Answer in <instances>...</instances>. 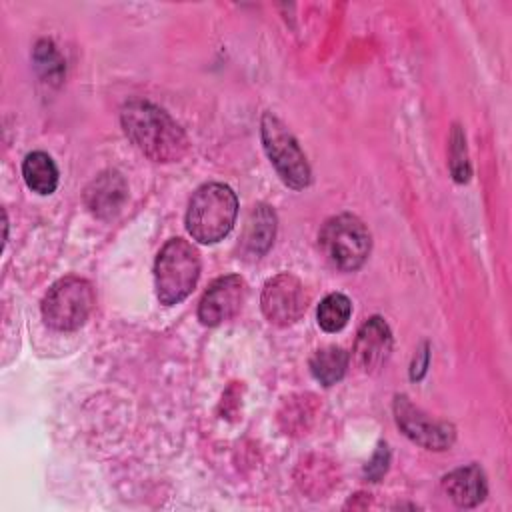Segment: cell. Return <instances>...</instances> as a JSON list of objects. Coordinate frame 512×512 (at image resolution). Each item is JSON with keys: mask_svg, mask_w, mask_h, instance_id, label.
Wrapping results in <instances>:
<instances>
[{"mask_svg": "<svg viewBox=\"0 0 512 512\" xmlns=\"http://www.w3.org/2000/svg\"><path fill=\"white\" fill-rule=\"evenodd\" d=\"M392 350V334L388 324L380 316H372L362 324L354 342V358L356 364L364 372L380 370Z\"/></svg>", "mask_w": 512, "mask_h": 512, "instance_id": "10", "label": "cell"}, {"mask_svg": "<svg viewBox=\"0 0 512 512\" xmlns=\"http://www.w3.org/2000/svg\"><path fill=\"white\" fill-rule=\"evenodd\" d=\"M260 304L264 316L272 324L288 326L304 314L308 296L302 282L296 276L282 272L264 284Z\"/></svg>", "mask_w": 512, "mask_h": 512, "instance_id": "7", "label": "cell"}, {"mask_svg": "<svg viewBox=\"0 0 512 512\" xmlns=\"http://www.w3.org/2000/svg\"><path fill=\"white\" fill-rule=\"evenodd\" d=\"M274 234H276L274 210L266 204L254 206L250 216L246 218V226H244V236H242L244 254L260 258L272 246Z\"/></svg>", "mask_w": 512, "mask_h": 512, "instance_id": "13", "label": "cell"}, {"mask_svg": "<svg viewBox=\"0 0 512 512\" xmlns=\"http://www.w3.org/2000/svg\"><path fill=\"white\" fill-rule=\"evenodd\" d=\"M260 132L264 150L282 182L294 190L306 188L310 184V166L292 132L270 112L262 116Z\"/></svg>", "mask_w": 512, "mask_h": 512, "instance_id": "6", "label": "cell"}, {"mask_svg": "<svg viewBox=\"0 0 512 512\" xmlns=\"http://www.w3.org/2000/svg\"><path fill=\"white\" fill-rule=\"evenodd\" d=\"M350 314H352L350 300L344 294L334 292V294H328L320 302L316 318H318V324H320L322 330L338 332V330H342L346 326Z\"/></svg>", "mask_w": 512, "mask_h": 512, "instance_id": "16", "label": "cell"}, {"mask_svg": "<svg viewBox=\"0 0 512 512\" xmlns=\"http://www.w3.org/2000/svg\"><path fill=\"white\" fill-rule=\"evenodd\" d=\"M348 368V354L340 346H326L312 354L310 358V372L312 376L324 384H336Z\"/></svg>", "mask_w": 512, "mask_h": 512, "instance_id": "15", "label": "cell"}, {"mask_svg": "<svg viewBox=\"0 0 512 512\" xmlns=\"http://www.w3.org/2000/svg\"><path fill=\"white\" fill-rule=\"evenodd\" d=\"M442 486L450 500L462 508L476 506L486 496V478L476 464L452 470L444 476Z\"/></svg>", "mask_w": 512, "mask_h": 512, "instance_id": "12", "label": "cell"}, {"mask_svg": "<svg viewBox=\"0 0 512 512\" xmlns=\"http://www.w3.org/2000/svg\"><path fill=\"white\" fill-rule=\"evenodd\" d=\"M236 214L238 200L232 188L220 182H208L202 184L190 198L186 228L194 240L214 244L232 230Z\"/></svg>", "mask_w": 512, "mask_h": 512, "instance_id": "2", "label": "cell"}, {"mask_svg": "<svg viewBox=\"0 0 512 512\" xmlns=\"http://www.w3.org/2000/svg\"><path fill=\"white\" fill-rule=\"evenodd\" d=\"M246 300V282L238 274L214 280L198 304V318L204 326H218L238 314Z\"/></svg>", "mask_w": 512, "mask_h": 512, "instance_id": "9", "label": "cell"}, {"mask_svg": "<svg viewBox=\"0 0 512 512\" xmlns=\"http://www.w3.org/2000/svg\"><path fill=\"white\" fill-rule=\"evenodd\" d=\"M126 198V180L116 170H106L98 174L84 190V202L88 210L98 218H112L114 214H118Z\"/></svg>", "mask_w": 512, "mask_h": 512, "instance_id": "11", "label": "cell"}, {"mask_svg": "<svg viewBox=\"0 0 512 512\" xmlns=\"http://www.w3.org/2000/svg\"><path fill=\"white\" fill-rule=\"evenodd\" d=\"M122 126L132 144L156 162H176L188 150V138L182 128L150 102H128L122 108Z\"/></svg>", "mask_w": 512, "mask_h": 512, "instance_id": "1", "label": "cell"}, {"mask_svg": "<svg viewBox=\"0 0 512 512\" xmlns=\"http://www.w3.org/2000/svg\"><path fill=\"white\" fill-rule=\"evenodd\" d=\"M200 276L198 250L184 238L168 240L156 256L154 282L158 300L166 306L182 302Z\"/></svg>", "mask_w": 512, "mask_h": 512, "instance_id": "3", "label": "cell"}, {"mask_svg": "<svg viewBox=\"0 0 512 512\" xmlns=\"http://www.w3.org/2000/svg\"><path fill=\"white\" fill-rule=\"evenodd\" d=\"M318 244L328 262L340 270L360 268L370 254V232L360 218L352 214H338L322 226Z\"/></svg>", "mask_w": 512, "mask_h": 512, "instance_id": "4", "label": "cell"}, {"mask_svg": "<svg viewBox=\"0 0 512 512\" xmlns=\"http://www.w3.org/2000/svg\"><path fill=\"white\" fill-rule=\"evenodd\" d=\"M22 176L30 190L38 194H52L58 186V168L46 152H30L22 162Z\"/></svg>", "mask_w": 512, "mask_h": 512, "instance_id": "14", "label": "cell"}, {"mask_svg": "<svg viewBox=\"0 0 512 512\" xmlns=\"http://www.w3.org/2000/svg\"><path fill=\"white\" fill-rule=\"evenodd\" d=\"M388 460H390V454H388V450H386V444H380L378 450H376V454L372 456V460H370L368 466H366V474H368L372 480H378V478L386 472Z\"/></svg>", "mask_w": 512, "mask_h": 512, "instance_id": "18", "label": "cell"}, {"mask_svg": "<svg viewBox=\"0 0 512 512\" xmlns=\"http://www.w3.org/2000/svg\"><path fill=\"white\" fill-rule=\"evenodd\" d=\"M450 170L456 182H466L470 178L466 140L458 126L452 128V136H450Z\"/></svg>", "mask_w": 512, "mask_h": 512, "instance_id": "17", "label": "cell"}, {"mask_svg": "<svg viewBox=\"0 0 512 512\" xmlns=\"http://www.w3.org/2000/svg\"><path fill=\"white\" fill-rule=\"evenodd\" d=\"M94 306V290L80 276H64L54 282L42 300V318L54 330L80 328Z\"/></svg>", "mask_w": 512, "mask_h": 512, "instance_id": "5", "label": "cell"}, {"mask_svg": "<svg viewBox=\"0 0 512 512\" xmlns=\"http://www.w3.org/2000/svg\"><path fill=\"white\" fill-rule=\"evenodd\" d=\"M394 416L398 428L416 444L428 450H444L454 442V428L446 422L432 420L416 408L406 396H396Z\"/></svg>", "mask_w": 512, "mask_h": 512, "instance_id": "8", "label": "cell"}]
</instances>
